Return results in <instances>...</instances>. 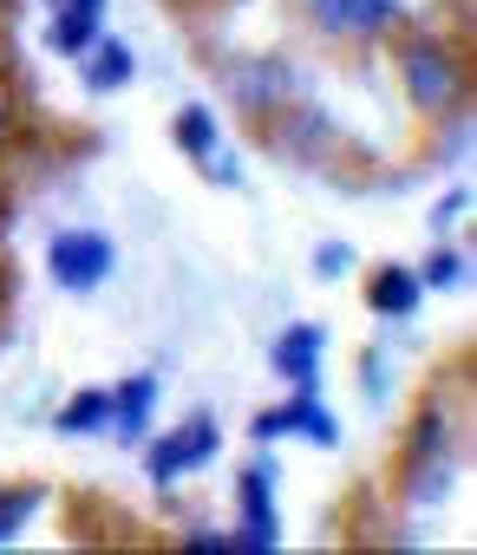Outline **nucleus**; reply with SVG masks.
I'll use <instances>...</instances> for the list:
<instances>
[{
    "label": "nucleus",
    "mask_w": 477,
    "mask_h": 555,
    "mask_svg": "<svg viewBox=\"0 0 477 555\" xmlns=\"http://www.w3.org/2000/svg\"><path fill=\"white\" fill-rule=\"evenodd\" d=\"M105 268H112V248H105L99 235H66V242H53V274H60V282L86 288V282H99Z\"/></svg>",
    "instance_id": "3"
},
{
    "label": "nucleus",
    "mask_w": 477,
    "mask_h": 555,
    "mask_svg": "<svg viewBox=\"0 0 477 555\" xmlns=\"http://www.w3.org/2000/svg\"><path fill=\"white\" fill-rule=\"evenodd\" d=\"M405 86L418 92V105H451V92H457V66L438 53V47H405Z\"/></svg>",
    "instance_id": "2"
},
{
    "label": "nucleus",
    "mask_w": 477,
    "mask_h": 555,
    "mask_svg": "<svg viewBox=\"0 0 477 555\" xmlns=\"http://www.w3.org/2000/svg\"><path fill=\"white\" fill-rule=\"evenodd\" d=\"M399 14V0H321V21L334 34H373Z\"/></svg>",
    "instance_id": "4"
},
{
    "label": "nucleus",
    "mask_w": 477,
    "mask_h": 555,
    "mask_svg": "<svg viewBox=\"0 0 477 555\" xmlns=\"http://www.w3.org/2000/svg\"><path fill=\"white\" fill-rule=\"evenodd\" d=\"M34 509H40V490H8V496H0V542H8Z\"/></svg>",
    "instance_id": "8"
},
{
    "label": "nucleus",
    "mask_w": 477,
    "mask_h": 555,
    "mask_svg": "<svg viewBox=\"0 0 477 555\" xmlns=\"http://www.w3.org/2000/svg\"><path fill=\"white\" fill-rule=\"evenodd\" d=\"M209 451H216V425H209V418H196V425H183L177 438H164V444L151 451V477H157V483H170V477H183V470L209 464Z\"/></svg>",
    "instance_id": "1"
},
{
    "label": "nucleus",
    "mask_w": 477,
    "mask_h": 555,
    "mask_svg": "<svg viewBox=\"0 0 477 555\" xmlns=\"http://www.w3.org/2000/svg\"><path fill=\"white\" fill-rule=\"evenodd\" d=\"M0 131H8V112H0Z\"/></svg>",
    "instance_id": "13"
},
{
    "label": "nucleus",
    "mask_w": 477,
    "mask_h": 555,
    "mask_svg": "<svg viewBox=\"0 0 477 555\" xmlns=\"http://www.w3.org/2000/svg\"><path fill=\"white\" fill-rule=\"evenodd\" d=\"M314 353H321V334L314 327H295L288 340H282V373H295V379H314Z\"/></svg>",
    "instance_id": "7"
},
{
    "label": "nucleus",
    "mask_w": 477,
    "mask_h": 555,
    "mask_svg": "<svg viewBox=\"0 0 477 555\" xmlns=\"http://www.w3.org/2000/svg\"><path fill=\"white\" fill-rule=\"evenodd\" d=\"M412 301H418V282H412L405 268H386L379 282H373V308H379V314H405Z\"/></svg>",
    "instance_id": "5"
},
{
    "label": "nucleus",
    "mask_w": 477,
    "mask_h": 555,
    "mask_svg": "<svg viewBox=\"0 0 477 555\" xmlns=\"http://www.w3.org/2000/svg\"><path fill=\"white\" fill-rule=\"evenodd\" d=\"M105 418H112V399H105V392H86V405L66 412V431H92V425H105Z\"/></svg>",
    "instance_id": "9"
},
{
    "label": "nucleus",
    "mask_w": 477,
    "mask_h": 555,
    "mask_svg": "<svg viewBox=\"0 0 477 555\" xmlns=\"http://www.w3.org/2000/svg\"><path fill=\"white\" fill-rule=\"evenodd\" d=\"M92 27H99V8H66V14L53 21V47H60V53H86Z\"/></svg>",
    "instance_id": "6"
},
{
    "label": "nucleus",
    "mask_w": 477,
    "mask_h": 555,
    "mask_svg": "<svg viewBox=\"0 0 477 555\" xmlns=\"http://www.w3.org/2000/svg\"><path fill=\"white\" fill-rule=\"evenodd\" d=\"M177 131H183V144H190V151H209V144H216L209 112H183V118H177Z\"/></svg>",
    "instance_id": "10"
},
{
    "label": "nucleus",
    "mask_w": 477,
    "mask_h": 555,
    "mask_svg": "<svg viewBox=\"0 0 477 555\" xmlns=\"http://www.w3.org/2000/svg\"><path fill=\"white\" fill-rule=\"evenodd\" d=\"M125 73H131V60H125L118 47H105V60H92V79H112V86H118Z\"/></svg>",
    "instance_id": "12"
},
{
    "label": "nucleus",
    "mask_w": 477,
    "mask_h": 555,
    "mask_svg": "<svg viewBox=\"0 0 477 555\" xmlns=\"http://www.w3.org/2000/svg\"><path fill=\"white\" fill-rule=\"evenodd\" d=\"M151 399H157V392H151V379H131V386H125V399H118V418H125V431L144 418V405H151Z\"/></svg>",
    "instance_id": "11"
}]
</instances>
